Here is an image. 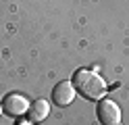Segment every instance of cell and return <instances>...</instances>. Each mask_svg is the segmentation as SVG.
Instances as JSON below:
<instances>
[{
	"label": "cell",
	"instance_id": "6da1fadb",
	"mask_svg": "<svg viewBox=\"0 0 129 125\" xmlns=\"http://www.w3.org/2000/svg\"><path fill=\"white\" fill-rule=\"evenodd\" d=\"M73 88L79 92L81 96L90 98V100H100L106 94V83L98 73L87 71V69H77L73 75Z\"/></svg>",
	"mask_w": 129,
	"mask_h": 125
},
{
	"label": "cell",
	"instance_id": "7a4b0ae2",
	"mask_svg": "<svg viewBox=\"0 0 129 125\" xmlns=\"http://www.w3.org/2000/svg\"><path fill=\"white\" fill-rule=\"evenodd\" d=\"M96 113L102 125H121V111L112 100H100Z\"/></svg>",
	"mask_w": 129,
	"mask_h": 125
},
{
	"label": "cell",
	"instance_id": "3957f363",
	"mask_svg": "<svg viewBox=\"0 0 129 125\" xmlns=\"http://www.w3.org/2000/svg\"><path fill=\"white\" fill-rule=\"evenodd\" d=\"M2 111L6 115H11V117H19V115H25L29 111V102H27V98L25 96H21V94H6L4 100H2Z\"/></svg>",
	"mask_w": 129,
	"mask_h": 125
},
{
	"label": "cell",
	"instance_id": "277c9868",
	"mask_svg": "<svg viewBox=\"0 0 129 125\" xmlns=\"http://www.w3.org/2000/svg\"><path fill=\"white\" fill-rule=\"evenodd\" d=\"M73 98H75V88H73V83H69V81H58V83L52 88V100H54V104L67 106V104L73 102Z\"/></svg>",
	"mask_w": 129,
	"mask_h": 125
},
{
	"label": "cell",
	"instance_id": "5b68a950",
	"mask_svg": "<svg viewBox=\"0 0 129 125\" xmlns=\"http://www.w3.org/2000/svg\"><path fill=\"white\" fill-rule=\"evenodd\" d=\"M48 113H50V106H48V102L46 100H36L34 104H31V108H29V121L31 123H40V121H44L46 117H48Z\"/></svg>",
	"mask_w": 129,
	"mask_h": 125
},
{
	"label": "cell",
	"instance_id": "8992f818",
	"mask_svg": "<svg viewBox=\"0 0 129 125\" xmlns=\"http://www.w3.org/2000/svg\"><path fill=\"white\" fill-rule=\"evenodd\" d=\"M19 125H34L31 121H23V123H19Z\"/></svg>",
	"mask_w": 129,
	"mask_h": 125
},
{
	"label": "cell",
	"instance_id": "52a82bcc",
	"mask_svg": "<svg viewBox=\"0 0 129 125\" xmlns=\"http://www.w3.org/2000/svg\"><path fill=\"white\" fill-rule=\"evenodd\" d=\"M2 113H4V111H2V104H0V115H2Z\"/></svg>",
	"mask_w": 129,
	"mask_h": 125
}]
</instances>
